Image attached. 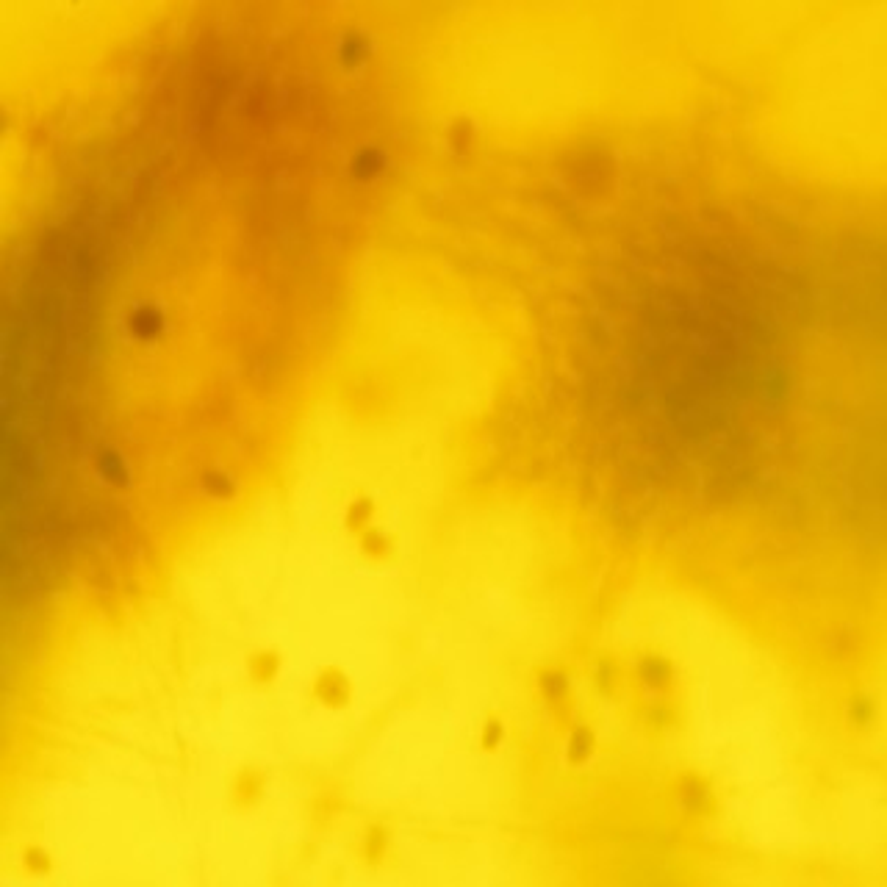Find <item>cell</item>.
<instances>
[{
	"label": "cell",
	"mask_w": 887,
	"mask_h": 887,
	"mask_svg": "<svg viewBox=\"0 0 887 887\" xmlns=\"http://www.w3.org/2000/svg\"><path fill=\"white\" fill-rule=\"evenodd\" d=\"M677 796L680 804L693 815H713L716 813V793L710 788V782L702 779L699 774H682L680 785H677Z\"/></svg>",
	"instance_id": "6da1fadb"
},
{
	"label": "cell",
	"mask_w": 887,
	"mask_h": 887,
	"mask_svg": "<svg viewBox=\"0 0 887 887\" xmlns=\"http://www.w3.org/2000/svg\"><path fill=\"white\" fill-rule=\"evenodd\" d=\"M638 677L644 685H649L652 691H663L666 685H671V677H674V669L666 657L660 655H646L638 660Z\"/></svg>",
	"instance_id": "7a4b0ae2"
},
{
	"label": "cell",
	"mask_w": 887,
	"mask_h": 887,
	"mask_svg": "<svg viewBox=\"0 0 887 887\" xmlns=\"http://www.w3.org/2000/svg\"><path fill=\"white\" fill-rule=\"evenodd\" d=\"M871 716H874V707H871V702H868V699H863V696H860V699H854V702H851V718H854V721L865 724V721H871Z\"/></svg>",
	"instance_id": "3957f363"
}]
</instances>
